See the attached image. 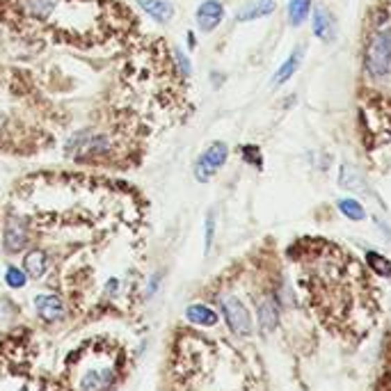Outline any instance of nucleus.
I'll list each match as a JSON object with an SVG mask.
<instances>
[{"label": "nucleus", "mask_w": 391, "mask_h": 391, "mask_svg": "<svg viewBox=\"0 0 391 391\" xmlns=\"http://www.w3.org/2000/svg\"><path fill=\"white\" fill-rule=\"evenodd\" d=\"M366 72L371 76H389L391 74V30L375 33L364 58Z\"/></svg>", "instance_id": "nucleus-1"}, {"label": "nucleus", "mask_w": 391, "mask_h": 391, "mask_svg": "<svg viewBox=\"0 0 391 391\" xmlns=\"http://www.w3.org/2000/svg\"><path fill=\"white\" fill-rule=\"evenodd\" d=\"M229 158V147L224 142H213L208 144V149L204 151L197 158V165H194V176H197V181L206 183L213 178L215 172H220V167Z\"/></svg>", "instance_id": "nucleus-2"}, {"label": "nucleus", "mask_w": 391, "mask_h": 391, "mask_svg": "<svg viewBox=\"0 0 391 391\" xmlns=\"http://www.w3.org/2000/svg\"><path fill=\"white\" fill-rule=\"evenodd\" d=\"M67 151L76 158H90V156H103L110 151V140L106 135H94L90 131H83L69 140Z\"/></svg>", "instance_id": "nucleus-3"}, {"label": "nucleus", "mask_w": 391, "mask_h": 391, "mask_svg": "<svg viewBox=\"0 0 391 391\" xmlns=\"http://www.w3.org/2000/svg\"><path fill=\"white\" fill-rule=\"evenodd\" d=\"M222 311L226 318V325L236 336H249L252 334V316H249L247 307L238 298H224Z\"/></svg>", "instance_id": "nucleus-4"}, {"label": "nucleus", "mask_w": 391, "mask_h": 391, "mask_svg": "<svg viewBox=\"0 0 391 391\" xmlns=\"http://www.w3.org/2000/svg\"><path fill=\"white\" fill-rule=\"evenodd\" d=\"M224 19V7L220 0H204L197 7V26L201 33H213Z\"/></svg>", "instance_id": "nucleus-5"}, {"label": "nucleus", "mask_w": 391, "mask_h": 391, "mask_svg": "<svg viewBox=\"0 0 391 391\" xmlns=\"http://www.w3.org/2000/svg\"><path fill=\"white\" fill-rule=\"evenodd\" d=\"M3 242H5L7 252H19V249L26 247L28 229H26V222H23L21 217H10V220H7Z\"/></svg>", "instance_id": "nucleus-6"}, {"label": "nucleus", "mask_w": 391, "mask_h": 391, "mask_svg": "<svg viewBox=\"0 0 391 391\" xmlns=\"http://www.w3.org/2000/svg\"><path fill=\"white\" fill-rule=\"evenodd\" d=\"M35 307H37V314L44 320H49V323L65 316V307H62L60 298H56V295H39L35 300Z\"/></svg>", "instance_id": "nucleus-7"}, {"label": "nucleus", "mask_w": 391, "mask_h": 391, "mask_svg": "<svg viewBox=\"0 0 391 391\" xmlns=\"http://www.w3.org/2000/svg\"><path fill=\"white\" fill-rule=\"evenodd\" d=\"M138 5L158 23H167L174 17V5L169 0H138Z\"/></svg>", "instance_id": "nucleus-8"}, {"label": "nucleus", "mask_w": 391, "mask_h": 391, "mask_svg": "<svg viewBox=\"0 0 391 391\" xmlns=\"http://www.w3.org/2000/svg\"><path fill=\"white\" fill-rule=\"evenodd\" d=\"M277 10V3L275 0H254V3L245 5L242 10L238 12V21H254V19H263L268 17Z\"/></svg>", "instance_id": "nucleus-9"}, {"label": "nucleus", "mask_w": 391, "mask_h": 391, "mask_svg": "<svg viewBox=\"0 0 391 391\" xmlns=\"http://www.w3.org/2000/svg\"><path fill=\"white\" fill-rule=\"evenodd\" d=\"M314 33L318 39H323V42H332L334 39V21L330 17V12L325 10V7H316L314 10Z\"/></svg>", "instance_id": "nucleus-10"}, {"label": "nucleus", "mask_w": 391, "mask_h": 391, "mask_svg": "<svg viewBox=\"0 0 391 391\" xmlns=\"http://www.w3.org/2000/svg\"><path fill=\"white\" fill-rule=\"evenodd\" d=\"M113 382V371L110 369H94L83 378L81 389L83 391H103Z\"/></svg>", "instance_id": "nucleus-11"}, {"label": "nucleus", "mask_w": 391, "mask_h": 391, "mask_svg": "<svg viewBox=\"0 0 391 391\" xmlns=\"http://www.w3.org/2000/svg\"><path fill=\"white\" fill-rule=\"evenodd\" d=\"M279 323V309L277 304L272 300H263L261 307H259V325H261V332H272Z\"/></svg>", "instance_id": "nucleus-12"}, {"label": "nucleus", "mask_w": 391, "mask_h": 391, "mask_svg": "<svg viewBox=\"0 0 391 391\" xmlns=\"http://www.w3.org/2000/svg\"><path fill=\"white\" fill-rule=\"evenodd\" d=\"M339 185L341 188H346V190H369V185H366V181H364V176L359 174L357 169H353L346 163V165H341V174H339Z\"/></svg>", "instance_id": "nucleus-13"}, {"label": "nucleus", "mask_w": 391, "mask_h": 391, "mask_svg": "<svg viewBox=\"0 0 391 391\" xmlns=\"http://www.w3.org/2000/svg\"><path fill=\"white\" fill-rule=\"evenodd\" d=\"M185 316H188V320H192V323L206 325V327H210V325L217 323V314H215L213 309L204 307V304H192V307H188Z\"/></svg>", "instance_id": "nucleus-14"}, {"label": "nucleus", "mask_w": 391, "mask_h": 391, "mask_svg": "<svg viewBox=\"0 0 391 391\" xmlns=\"http://www.w3.org/2000/svg\"><path fill=\"white\" fill-rule=\"evenodd\" d=\"M56 5L58 0H23V7L33 19H49Z\"/></svg>", "instance_id": "nucleus-15"}, {"label": "nucleus", "mask_w": 391, "mask_h": 391, "mask_svg": "<svg viewBox=\"0 0 391 391\" xmlns=\"http://www.w3.org/2000/svg\"><path fill=\"white\" fill-rule=\"evenodd\" d=\"M23 265H26V272L30 277H42L46 272V254L42 252V249H33V252L26 254V261H23Z\"/></svg>", "instance_id": "nucleus-16"}, {"label": "nucleus", "mask_w": 391, "mask_h": 391, "mask_svg": "<svg viewBox=\"0 0 391 391\" xmlns=\"http://www.w3.org/2000/svg\"><path fill=\"white\" fill-rule=\"evenodd\" d=\"M311 12V0H291L288 3V17H291L293 26H302Z\"/></svg>", "instance_id": "nucleus-17"}, {"label": "nucleus", "mask_w": 391, "mask_h": 391, "mask_svg": "<svg viewBox=\"0 0 391 391\" xmlns=\"http://www.w3.org/2000/svg\"><path fill=\"white\" fill-rule=\"evenodd\" d=\"M298 67H300V49H295L291 53V58H288L284 65L279 67V72L275 76V85H281V83H286L288 78H291L295 72H298Z\"/></svg>", "instance_id": "nucleus-18"}, {"label": "nucleus", "mask_w": 391, "mask_h": 391, "mask_svg": "<svg viewBox=\"0 0 391 391\" xmlns=\"http://www.w3.org/2000/svg\"><path fill=\"white\" fill-rule=\"evenodd\" d=\"M339 210L350 220H366V210L357 199H339Z\"/></svg>", "instance_id": "nucleus-19"}, {"label": "nucleus", "mask_w": 391, "mask_h": 391, "mask_svg": "<svg viewBox=\"0 0 391 391\" xmlns=\"http://www.w3.org/2000/svg\"><path fill=\"white\" fill-rule=\"evenodd\" d=\"M366 261H369L371 268L378 272V275H385V277H391V261H387L385 256L378 254V252H369L366 254Z\"/></svg>", "instance_id": "nucleus-20"}, {"label": "nucleus", "mask_w": 391, "mask_h": 391, "mask_svg": "<svg viewBox=\"0 0 391 391\" xmlns=\"http://www.w3.org/2000/svg\"><path fill=\"white\" fill-rule=\"evenodd\" d=\"M242 158H245L247 163H252L254 167H261L263 165V158H261V149L256 144H245L242 147Z\"/></svg>", "instance_id": "nucleus-21"}, {"label": "nucleus", "mask_w": 391, "mask_h": 391, "mask_svg": "<svg viewBox=\"0 0 391 391\" xmlns=\"http://www.w3.org/2000/svg\"><path fill=\"white\" fill-rule=\"evenodd\" d=\"M5 279H7V284H10L12 288H23V286H26V272L14 268V265H12V268H7Z\"/></svg>", "instance_id": "nucleus-22"}, {"label": "nucleus", "mask_w": 391, "mask_h": 391, "mask_svg": "<svg viewBox=\"0 0 391 391\" xmlns=\"http://www.w3.org/2000/svg\"><path fill=\"white\" fill-rule=\"evenodd\" d=\"M174 58H176L178 69H181V74H183V76H190V74H192V65H190V60H188L178 49H174Z\"/></svg>", "instance_id": "nucleus-23"}, {"label": "nucleus", "mask_w": 391, "mask_h": 391, "mask_svg": "<svg viewBox=\"0 0 391 391\" xmlns=\"http://www.w3.org/2000/svg\"><path fill=\"white\" fill-rule=\"evenodd\" d=\"M213 233H215V217H213V213H208V217H206V252L210 249V242H213Z\"/></svg>", "instance_id": "nucleus-24"}, {"label": "nucleus", "mask_w": 391, "mask_h": 391, "mask_svg": "<svg viewBox=\"0 0 391 391\" xmlns=\"http://www.w3.org/2000/svg\"><path fill=\"white\" fill-rule=\"evenodd\" d=\"M21 391H26V389H21Z\"/></svg>", "instance_id": "nucleus-25"}]
</instances>
